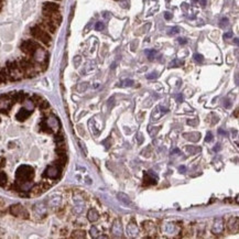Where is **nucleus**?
<instances>
[{
  "instance_id": "obj_1",
  "label": "nucleus",
  "mask_w": 239,
  "mask_h": 239,
  "mask_svg": "<svg viewBox=\"0 0 239 239\" xmlns=\"http://www.w3.org/2000/svg\"><path fill=\"white\" fill-rule=\"evenodd\" d=\"M30 33H31L33 39H35L36 41L42 43L43 45H45V46H50L51 45V43H52L51 33H49L46 30H44L41 25H40V23L32 26L30 29Z\"/></svg>"
},
{
  "instance_id": "obj_2",
  "label": "nucleus",
  "mask_w": 239,
  "mask_h": 239,
  "mask_svg": "<svg viewBox=\"0 0 239 239\" xmlns=\"http://www.w3.org/2000/svg\"><path fill=\"white\" fill-rule=\"evenodd\" d=\"M10 213L15 216H18V217H23V218H28V212L25 211V208L19 204L17 205H13V206L10 207Z\"/></svg>"
},
{
  "instance_id": "obj_3",
  "label": "nucleus",
  "mask_w": 239,
  "mask_h": 239,
  "mask_svg": "<svg viewBox=\"0 0 239 239\" xmlns=\"http://www.w3.org/2000/svg\"><path fill=\"white\" fill-rule=\"evenodd\" d=\"M43 9H46L50 11H60V5L53 1H48L43 3Z\"/></svg>"
},
{
  "instance_id": "obj_4",
  "label": "nucleus",
  "mask_w": 239,
  "mask_h": 239,
  "mask_svg": "<svg viewBox=\"0 0 239 239\" xmlns=\"http://www.w3.org/2000/svg\"><path fill=\"white\" fill-rule=\"evenodd\" d=\"M156 183H157V179L154 176H151L150 172L144 173V184L146 185H151V184H156Z\"/></svg>"
},
{
  "instance_id": "obj_5",
  "label": "nucleus",
  "mask_w": 239,
  "mask_h": 239,
  "mask_svg": "<svg viewBox=\"0 0 239 239\" xmlns=\"http://www.w3.org/2000/svg\"><path fill=\"white\" fill-rule=\"evenodd\" d=\"M98 218H99V214L97 213L96 209H91V211L88 212V219H89L91 222H96Z\"/></svg>"
},
{
  "instance_id": "obj_6",
  "label": "nucleus",
  "mask_w": 239,
  "mask_h": 239,
  "mask_svg": "<svg viewBox=\"0 0 239 239\" xmlns=\"http://www.w3.org/2000/svg\"><path fill=\"white\" fill-rule=\"evenodd\" d=\"M118 198L120 199V201H122L126 205H130V206H133V204H132V202L129 199V197L127 196V195H124V194H122V193H120V194H118Z\"/></svg>"
},
{
  "instance_id": "obj_7",
  "label": "nucleus",
  "mask_w": 239,
  "mask_h": 239,
  "mask_svg": "<svg viewBox=\"0 0 239 239\" xmlns=\"http://www.w3.org/2000/svg\"><path fill=\"white\" fill-rule=\"evenodd\" d=\"M85 236L86 235L84 230H74L72 235V237H75V238H85Z\"/></svg>"
},
{
  "instance_id": "obj_8",
  "label": "nucleus",
  "mask_w": 239,
  "mask_h": 239,
  "mask_svg": "<svg viewBox=\"0 0 239 239\" xmlns=\"http://www.w3.org/2000/svg\"><path fill=\"white\" fill-rule=\"evenodd\" d=\"M146 53L148 54V58H150V60H152V58H153V56L156 55V53H157V52H156L154 50H151V51L147 50V51H146Z\"/></svg>"
},
{
  "instance_id": "obj_9",
  "label": "nucleus",
  "mask_w": 239,
  "mask_h": 239,
  "mask_svg": "<svg viewBox=\"0 0 239 239\" xmlns=\"http://www.w3.org/2000/svg\"><path fill=\"white\" fill-rule=\"evenodd\" d=\"M104 28H105V25H104V23H103V22H97V23H96V25H95V29H96L97 31H101Z\"/></svg>"
},
{
  "instance_id": "obj_10",
  "label": "nucleus",
  "mask_w": 239,
  "mask_h": 239,
  "mask_svg": "<svg viewBox=\"0 0 239 239\" xmlns=\"http://www.w3.org/2000/svg\"><path fill=\"white\" fill-rule=\"evenodd\" d=\"M194 58H195V61H197V62H203V60H204V58H203V55L202 54H198V53H196V54H194Z\"/></svg>"
},
{
  "instance_id": "obj_11",
  "label": "nucleus",
  "mask_w": 239,
  "mask_h": 239,
  "mask_svg": "<svg viewBox=\"0 0 239 239\" xmlns=\"http://www.w3.org/2000/svg\"><path fill=\"white\" fill-rule=\"evenodd\" d=\"M180 32V29L177 28V26H174V28H172L170 31H169V34H176V33Z\"/></svg>"
},
{
  "instance_id": "obj_12",
  "label": "nucleus",
  "mask_w": 239,
  "mask_h": 239,
  "mask_svg": "<svg viewBox=\"0 0 239 239\" xmlns=\"http://www.w3.org/2000/svg\"><path fill=\"white\" fill-rule=\"evenodd\" d=\"M132 84H133V81L129 79V81H124V82L121 83V86H131Z\"/></svg>"
},
{
  "instance_id": "obj_13",
  "label": "nucleus",
  "mask_w": 239,
  "mask_h": 239,
  "mask_svg": "<svg viewBox=\"0 0 239 239\" xmlns=\"http://www.w3.org/2000/svg\"><path fill=\"white\" fill-rule=\"evenodd\" d=\"M205 140H206L207 142H211V141L213 140V134H212V133H211V132H208V133H207V136H206V139H205Z\"/></svg>"
},
{
  "instance_id": "obj_14",
  "label": "nucleus",
  "mask_w": 239,
  "mask_h": 239,
  "mask_svg": "<svg viewBox=\"0 0 239 239\" xmlns=\"http://www.w3.org/2000/svg\"><path fill=\"white\" fill-rule=\"evenodd\" d=\"M227 24H228V19L223 18L222 21H220V26H224V25H227Z\"/></svg>"
},
{
  "instance_id": "obj_15",
  "label": "nucleus",
  "mask_w": 239,
  "mask_h": 239,
  "mask_svg": "<svg viewBox=\"0 0 239 239\" xmlns=\"http://www.w3.org/2000/svg\"><path fill=\"white\" fill-rule=\"evenodd\" d=\"M164 17H165V19H166V20H170V19L172 18V15H171L170 12H165V13H164Z\"/></svg>"
},
{
  "instance_id": "obj_16",
  "label": "nucleus",
  "mask_w": 239,
  "mask_h": 239,
  "mask_svg": "<svg viewBox=\"0 0 239 239\" xmlns=\"http://www.w3.org/2000/svg\"><path fill=\"white\" fill-rule=\"evenodd\" d=\"M231 36H232V33L231 32H228V33H226V34H224V38H225V39H229Z\"/></svg>"
},
{
  "instance_id": "obj_17",
  "label": "nucleus",
  "mask_w": 239,
  "mask_h": 239,
  "mask_svg": "<svg viewBox=\"0 0 239 239\" xmlns=\"http://www.w3.org/2000/svg\"><path fill=\"white\" fill-rule=\"evenodd\" d=\"M147 77H148V78H153V77H157V74H156V73H152V74L148 75Z\"/></svg>"
},
{
  "instance_id": "obj_18",
  "label": "nucleus",
  "mask_w": 239,
  "mask_h": 239,
  "mask_svg": "<svg viewBox=\"0 0 239 239\" xmlns=\"http://www.w3.org/2000/svg\"><path fill=\"white\" fill-rule=\"evenodd\" d=\"M179 42H180L181 44H185V43H186V40H185V39H179Z\"/></svg>"
},
{
  "instance_id": "obj_19",
  "label": "nucleus",
  "mask_w": 239,
  "mask_h": 239,
  "mask_svg": "<svg viewBox=\"0 0 239 239\" xmlns=\"http://www.w3.org/2000/svg\"><path fill=\"white\" fill-rule=\"evenodd\" d=\"M201 3H202V6H205L206 5V0H201Z\"/></svg>"
},
{
  "instance_id": "obj_20",
  "label": "nucleus",
  "mask_w": 239,
  "mask_h": 239,
  "mask_svg": "<svg viewBox=\"0 0 239 239\" xmlns=\"http://www.w3.org/2000/svg\"><path fill=\"white\" fill-rule=\"evenodd\" d=\"M104 17H105V18H107V19H108V18H109V15H108L107 12H105V13H104Z\"/></svg>"
},
{
  "instance_id": "obj_21",
  "label": "nucleus",
  "mask_w": 239,
  "mask_h": 239,
  "mask_svg": "<svg viewBox=\"0 0 239 239\" xmlns=\"http://www.w3.org/2000/svg\"><path fill=\"white\" fill-rule=\"evenodd\" d=\"M180 171H185V167H184V166H182V167H180Z\"/></svg>"
},
{
  "instance_id": "obj_22",
  "label": "nucleus",
  "mask_w": 239,
  "mask_h": 239,
  "mask_svg": "<svg viewBox=\"0 0 239 239\" xmlns=\"http://www.w3.org/2000/svg\"><path fill=\"white\" fill-rule=\"evenodd\" d=\"M194 1H195V2H196V1H198V0H194Z\"/></svg>"
}]
</instances>
